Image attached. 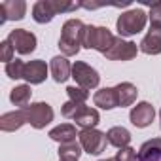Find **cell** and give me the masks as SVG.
<instances>
[{
  "label": "cell",
  "instance_id": "6da1fadb",
  "mask_svg": "<svg viewBox=\"0 0 161 161\" xmlns=\"http://www.w3.org/2000/svg\"><path fill=\"white\" fill-rule=\"evenodd\" d=\"M86 27L82 19H68L64 21L61 29V38H59V49L64 57H74L84 47V32Z\"/></svg>",
  "mask_w": 161,
  "mask_h": 161
},
{
  "label": "cell",
  "instance_id": "7a4b0ae2",
  "mask_svg": "<svg viewBox=\"0 0 161 161\" xmlns=\"http://www.w3.org/2000/svg\"><path fill=\"white\" fill-rule=\"evenodd\" d=\"M78 8H82L80 4H72V2H63V0H38L32 6V19L40 25L53 21L55 15L63 14V12H74Z\"/></svg>",
  "mask_w": 161,
  "mask_h": 161
},
{
  "label": "cell",
  "instance_id": "3957f363",
  "mask_svg": "<svg viewBox=\"0 0 161 161\" xmlns=\"http://www.w3.org/2000/svg\"><path fill=\"white\" fill-rule=\"evenodd\" d=\"M116 36L112 34L110 29L106 27H97V25H87L86 32H84V47L87 49H95L103 55H106L110 51V47L114 46Z\"/></svg>",
  "mask_w": 161,
  "mask_h": 161
},
{
  "label": "cell",
  "instance_id": "277c9868",
  "mask_svg": "<svg viewBox=\"0 0 161 161\" xmlns=\"http://www.w3.org/2000/svg\"><path fill=\"white\" fill-rule=\"evenodd\" d=\"M146 21H148V14L140 8H135V10H127L123 12L118 21H116V29L119 32V36H135L138 32L144 31L146 27Z\"/></svg>",
  "mask_w": 161,
  "mask_h": 161
},
{
  "label": "cell",
  "instance_id": "5b68a950",
  "mask_svg": "<svg viewBox=\"0 0 161 161\" xmlns=\"http://www.w3.org/2000/svg\"><path fill=\"white\" fill-rule=\"evenodd\" d=\"M80 138V144H82L84 152L89 153V155H99L106 150V144H108V138H106V133L99 131V129H82L78 135Z\"/></svg>",
  "mask_w": 161,
  "mask_h": 161
},
{
  "label": "cell",
  "instance_id": "8992f818",
  "mask_svg": "<svg viewBox=\"0 0 161 161\" xmlns=\"http://www.w3.org/2000/svg\"><path fill=\"white\" fill-rule=\"evenodd\" d=\"M72 78L76 80V86H78V87H84V89H87V91L95 89V87L99 86V82H101L99 72H97L91 64H87V63H84V61H76V63L72 64Z\"/></svg>",
  "mask_w": 161,
  "mask_h": 161
},
{
  "label": "cell",
  "instance_id": "52a82bcc",
  "mask_svg": "<svg viewBox=\"0 0 161 161\" xmlns=\"http://www.w3.org/2000/svg\"><path fill=\"white\" fill-rule=\"evenodd\" d=\"M27 112V119L31 123V127L34 129H44L46 125H49L53 121V108L47 103H32L25 108Z\"/></svg>",
  "mask_w": 161,
  "mask_h": 161
},
{
  "label": "cell",
  "instance_id": "ba28073f",
  "mask_svg": "<svg viewBox=\"0 0 161 161\" xmlns=\"http://www.w3.org/2000/svg\"><path fill=\"white\" fill-rule=\"evenodd\" d=\"M12 46H14V49L17 51V53H21V55H29V53H32L34 49H36V36L32 34V32H29V31H25V29H14V31H10V34H8V38H6Z\"/></svg>",
  "mask_w": 161,
  "mask_h": 161
},
{
  "label": "cell",
  "instance_id": "9c48e42d",
  "mask_svg": "<svg viewBox=\"0 0 161 161\" xmlns=\"http://www.w3.org/2000/svg\"><path fill=\"white\" fill-rule=\"evenodd\" d=\"M136 53H138V46L135 42H129V40H123L121 36H116L114 46L110 47V51L104 57L108 61H131L136 57Z\"/></svg>",
  "mask_w": 161,
  "mask_h": 161
},
{
  "label": "cell",
  "instance_id": "30bf717a",
  "mask_svg": "<svg viewBox=\"0 0 161 161\" xmlns=\"http://www.w3.org/2000/svg\"><path fill=\"white\" fill-rule=\"evenodd\" d=\"M153 118H155V110H153V106H152L150 103H146V101L136 103V104L131 108V112H129L131 123H133L135 127H138V129H144V127L152 125Z\"/></svg>",
  "mask_w": 161,
  "mask_h": 161
},
{
  "label": "cell",
  "instance_id": "8fae6325",
  "mask_svg": "<svg viewBox=\"0 0 161 161\" xmlns=\"http://www.w3.org/2000/svg\"><path fill=\"white\" fill-rule=\"evenodd\" d=\"M27 14V2L23 0H4L0 2V25L6 21H19Z\"/></svg>",
  "mask_w": 161,
  "mask_h": 161
},
{
  "label": "cell",
  "instance_id": "7c38bea8",
  "mask_svg": "<svg viewBox=\"0 0 161 161\" xmlns=\"http://www.w3.org/2000/svg\"><path fill=\"white\" fill-rule=\"evenodd\" d=\"M47 64L46 61L42 59H34V61H29L25 63V70H23V80H27L29 86H36V84H42L46 82L47 78Z\"/></svg>",
  "mask_w": 161,
  "mask_h": 161
},
{
  "label": "cell",
  "instance_id": "4fadbf2b",
  "mask_svg": "<svg viewBox=\"0 0 161 161\" xmlns=\"http://www.w3.org/2000/svg\"><path fill=\"white\" fill-rule=\"evenodd\" d=\"M25 123H29L25 108H17L14 112H6V114H2V118H0V129H2L4 133H14V131L21 129Z\"/></svg>",
  "mask_w": 161,
  "mask_h": 161
},
{
  "label": "cell",
  "instance_id": "5bb4252c",
  "mask_svg": "<svg viewBox=\"0 0 161 161\" xmlns=\"http://www.w3.org/2000/svg\"><path fill=\"white\" fill-rule=\"evenodd\" d=\"M49 72L57 84H63L68 78H72V64L68 63V59L64 55H57L49 63Z\"/></svg>",
  "mask_w": 161,
  "mask_h": 161
},
{
  "label": "cell",
  "instance_id": "9a60e30c",
  "mask_svg": "<svg viewBox=\"0 0 161 161\" xmlns=\"http://www.w3.org/2000/svg\"><path fill=\"white\" fill-rule=\"evenodd\" d=\"M72 119L76 121L78 127H82V129H97V125L101 121V116H99V112L95 108L84 104V106H80V110L76 112V116Z\"/></svg>",
  "mask_w": 161,
  "mask_h": 161
},
{
  "label": "cell",
  "instance_id": "2e32d148",
  "mask_svg": "<svg viewBox=\"0 0 161 161\" xmlns=\"http://www.w3.org/2000/svg\"><path fill=\"white\" fill-rule=\"evenodd\" d=\"M138 49L146 55H159L161 53V29H152L150 27L148 34L138 44Z\"/></svg>",
  "mask_w": 161,
  "mask_h": 161
},
{
  "label": "cell",
  "instance_id": "e0dca14e",
  "mask_svg": "<svg viewBox=\"0 0 161 161\" xmlns=\"http://www.w3.org/2000/svg\"><path fill=\"white\" fill-rule=\"evenodd\" d=\"M93 103H95V106H99V108H103V110L118 108L119 103H118L116 87H103V89H99V91L93 95Z\"/></svg>",
  "mask_w": 161,
  "mask_h": 161
},
{
  "label": "cell",
  "instance_id": "ac0fdd59",
  "mask_svg": "<svg viewBox=\"0 0 161 161\" xmlns=\"http://www.w3.org/2000/svg\"><path fill=\"white\" fill-rule=\"evenodd\" d=\"M116 93H118V103H119V108H125V106H133L136 97H138V89L136 86H133L131 82H121L116 86Z\"/></svg>",
  "mask_w": 161,
  "mask_h": 161
},
{
  "label": "cell",
  "instance_id": "d6986e66",
  "mask_svg": "<svg viewBox=\"0 0 161 161\" xmlns=\"http://www.w3.org/2000/svg\"><path fill=\"white\" fill-rule=\"evenodd\" d=\"M78 135H80V133H76V127H74V125H70V123H61V125L53 127V129L47 133V136H49L51 140L59 142V144L74 142Z\"/></svg>",
  "mask_w": 161,
  "mask_h": 161
},
{
  "label": "cell",
  "instance_id": "ffe728a7",
  "mask_svg": "<svg viewBox=\"0 0 161 161\" xmlns=\"http://www.w3.org/2000/svg\"><path fill=\"white\" fill-rule=\"evenodd\" d=\"M140 161H161V138H152L144 142L138 150Z\"/></svg>",
  "mask_w": 161,
  "mask_h": 161
},
{
  "label": "cell",
  "instance_id": "44dd1931",
  "mask_svg": "<svg viewBox=\"0 0 161 161\" xmlns=\"http://www.w3.org/2000/svg\"><path fill=\"white\" fill-rule=\"evenodd\" d=\"M106 138H108V144H112L114 148L121 150V148H127V146H129V142H131V133H129L125 127L118 125V127H112V129L106 131Z\"/></svg>",
  "mask_w": 161,
  "mask_h": 161
},
{
  "label": "cell",
  "instance_id": "7402d4cb",
  "mask_svg": "<svg viewBox=\"0 0 161 161\" xmlns=\"http://www.w3.org/2000/svg\"><path fill=\"white\" fill-rule=\"evenodd\" d=\"M31 97H32V89L29 84H23V86H15L10 93V101L19 106V108H27L29 103H31Z\"/></svg>",
  "mask_w": 161,
  "mask_h": 161
},
{
  "label": "cell",
  "instance_id": "603a6c76",
  "mask_svg": "<svg viewBox=\"0 0 161 161\" xmlns=\"http://www.w3.org/2000/svg\"><path fill=\"white\" fill-rule=\"evenodd\" d=\"M84 148L80 142H68V144H59V161H78L82 155Z\"/></svg>",
  "mask_w": 161,
  "mask_h": 161
},
{
  "label": "cell",
  "instance_id": "cb8c5ba5",
  "mask_svg": "<svg viewBox=\"0 0 161 161\" xmlns=\"http://www.w3.org/2000/svg\"><path fill=\"white\" fill-rule=\"evenodd\" d=\"M66 95H68V101L78 103V104H84L89 99V91L84 89V87H78V86H68L66 87Z\"/></svg>",
  "mask_w": 161,
  "mask_h": 161
},
{
  "label": "cell",
  "instance_id": "d4e9b609",
  "mask_svg": "<svg viewBox=\"0 0 161 161\" xmlns=\"http://www.w3.org/2000/svg\"><path fill=\"white\" fill-rule=\"evenodd\" d=\"M23 70H25V63H23L21 59H14L12 63H8V64L4 66L6 76L12 78V80H21V78H23Z\"/></svg>",
  "mask_w": 161,
  "mask_h": 161
},
{
  "label": "cell",
  "instance_id": "484cf974",
  "mask_svg": "<svg viewBox=\"0 0 161 161\" xmlns=\"http://www.w3.org/2000/svg\"><path fill=\"white\" fill-rule=\"evenodd\" d=\"M148 19H150L152 29H161V2H153L150 6Z\"/></svg>",
  "mask_w": 161,
  "mask_h": 161
},
{
  "label": "cell",
  "instance_id": "4316f807",
  "mask_svg": "<svg viewBox=\"0 0 161 161\" xmlns=\"http://www.w3.org/2000/svg\"><path fill=\"white\" fill-rule=\"evenodd\" d=\"M116 161H138V153H136V150L127 146V148H121L116 153Z\"/></svg>",
  "mask_w": 161,
  "mask_h": 161
},
{
  "label": "cell",
  "instance_id": "83f0119b",
  "mask_svg": "<svg viewBox=\"0 0 161 161\" xmlns=\"http://www.w3.org/2000/svg\"><path fill=\"white\" fill-rule=\"evenodd\" d=\"M0 49H2V51H0V59H2L6 64L8 63H12L14 61V46L8 42V40H2V44H0Z\"/></svg>",
  "mask_w": 161,
  "mask_h": 161
},
{
  "label": "cell",
  "instance_id": "f1b7e54d",
  "mask_svg": "<svg viewBox=\"0 0 161 161\" xmlns=\"http://www.w3.org/2000/svg\"><path fill=\"white\" fill-rule=\"evenodd\" d=\"M80 106H84V104H78V103H72V101H66L64 104H63V108H61V114L64 116V118H74L76 116V112L80 110Z\"/></svg>",
  "mask_w": 161,
  "mask_h": 161
},
{
  "label": "cell",
  "instance_id": "f546056e",
  "mask_svg": "<svg viewBox=\"0 0 161 161\" xmlns=\"http://www.w3.org/2000/svg\"><path fill=\"white\" fill-rule=\"evenodd\" d=\"M101 161H116V157H110V159H101Z\"/></svg>",
  "mask_w": 161,
  "mask_h": 161
},
{
  "label": "cell",
  "instance_id": "4dcf8cb0",
  "mask_svg": "<svg viewBox=\"0 0 161 161\" xmlns=\"http://www.w3.org/2000/svg\"><path fill=\"white\" fill-rule=\"evenodd\" d=\"M159 119H161V110H159Z\"/></svg>",
  "mask_w": 161,
  "mask_h": 161
}]
</instances>
